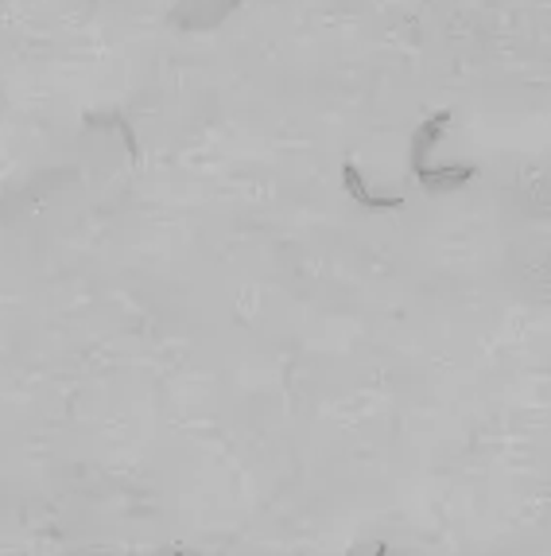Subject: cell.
<instances>
[{
  "mask_svg": "<svg viewBox=\"0 0 551 556\" xmlns=\"http://www.w3.org/2000/svg\"><path fill=\"white\" fill-rule=\"evenodd\" d=\"M342 187H346L349 195L358 199L366 211H400V206H405V199H400V195H373L354 164H342Z\"/></svg>",
  "mask_w": 551,
  "mask_h": 556,
  "instance_id": "7a4b0ae2",
  "label": "cell"
},
{
  "mask_svg": "<svg viewBox=\"0 0 551 556\" xmlns=\"http://www.w3.org/2000/svg\"><path fill=\"white\" fill-rule=\"evenodd\" d=\"M175 556H187V553H175Z\"/></svg>",
  "mask_w": 551,
  "mask_h": 556,
  "instance_id": "277c9868",
  "label": "cell"
},
{
  "mask_svg": "<svg viewBox=\"0 0 551 556\" xmlns=\"http://www.w3.org/2000/svg\"><path fill=\"white\" fill-rule=\"evenodd\" d=\"M447 125H450V113L439 110V113H432V117L423 121L420 129H415V137H412V172L427 167V156H432V149L439 144L443 132H447Z\"/></svg>",
  "mask_w": 551,
  "mask_h": 556,
  "instance_id": "3957f363",
  "label": "cell"
},
{
  "mask_svg": "<svg viewBox=\"0 0 551 556\" xmlns=\"http://www.w3.org/2000/svg\"><path fill=\"white\" fill-rule=\"evenodd\" d=\"M478 176V167L474 164H450V167H420L415 179H420L427 191H459L466 187L470 179Z\"/></svg>",
  "mask_w": 551,
  "mask_h": 556,
  "instance_id": "6da1fadb",
  "label": "cell"
}]
</instances>
